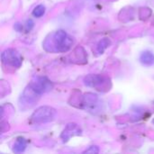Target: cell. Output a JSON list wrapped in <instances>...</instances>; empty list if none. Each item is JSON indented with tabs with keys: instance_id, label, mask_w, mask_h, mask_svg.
I'll return each instance as SVG.
<instances>
[{
	"instance_id": "9a60e30c",
	"label": "cell",
	"mask_w": 154,
	"mask_h": 154,
	"mask_svg": "<svg viewBox=\"0 0 154 154\" xmlns=\"http://www.w3.org/2000/svg\"><path fill=\"white\" fill-rule=\"evenodd\" d=\"M153 123H154V121H153Z\"/></svg>"
},
{
	"instance_id": "4fadbf2b",
	"label": "cell",
	"mask_w": 154,
	"mask_h": 154,
	"mask_svg": "<svg viewBox=\"0 0 154 154\" xmlns=\"http://www.w3.org/2000/svg\"><path fill=\"white\" fill-rule=\"evenodd\" d=\"M33 25H34V23L32 22V20L29 19L26 22V32H30L32 30V28L33 27Z\"/></svg>"
},
{
	"instance_id": "3957f363",
	"label": "cell",
	"mask_w": 154,
	"mask_h": 154,
	"mask_svg": "<svg viewBox=\"0 0 154 154\" xmlns=\"http://www.w3.org/2000/svg\"><path fill=\"white\" fill-rule=\"evenodd\" d=\"M40 94H38L31 85H29L22 94L20 99H19V106L21 109H28L33 106L38 99L40 98Z\"/></svg>"
},
{
	"instance_id": "8fae6325",
	"label": "cell",
	"mask_w": 154,
	"mask_h": 154,
	"mask_svg": "<svg viewBox=\"0 0 154 154\" xmlns=\"http://www.w3.org/2000/svg\"><path fill=\"white\" fill-rule=\"evenodd\" d=\"M44 13H45V6L43 5H39L32 10V15L37 18L42 16Z\"/></svg>"
},
{
	"instance_id": "ba28073f",
	"label": "cell",
	"mask_w": 154,
	"mask_h": 154,
	"mask_svg": "<svg viewBox=\"0 0 154 154\" xmlns=\"http://www.w3.org/2000/svg\"><path fill=\"white\" fill-rule=\"evenodd\" d=\"M140 61L143 65L146 67L152 66L154 64V54L150 51H145L141 53Z\"/></svg>"
},
{
	"instance_id": "5b68a950",
	"label": "cell",
	"mask_w": 154,
	"mask_h": 154,
	"mask_svg": "<svg viewBox=\"0 0 154 154\" xmlns=\"http://www.w3.org/2000/svg\"><path fill=\"white\" fill-rule=\"evenodd\" d=\"M32 88L40 95H42L46 92H49L52 89L53 84L51 80H49L45 77H38L36 80L31 84Z\"/></svg>"
},
{
	"instance_id": "6da1fadb",
	"label": "cell",
	"mask_w": 154,
	"mask_h": 154,
	"mask_svg": "<svg viewBox=\"0 0 154 154\" xmlns=\"http://www.w3.org/2000/svg\"><path fill=\"white\" fill-rule=\"evenodd\" d=\"M51 43L52 46L50 51L65 52L71 48L73 44V38L69 36L65 31L59 30L51 35Z\"/></svg>"
},
{
	"instance_id": "52a82bcc",
	"label": "cell",
	"mask_w": 154,
	"mask_h": 154,
	"mask_svg": "<svg viewBox=\"0 0 154 154\" xmlns=\"http://www.w3.org/2000/svg\"><path fill=\"white\" fill-rule=\"evenodd\" d=\"M81 134V130L80 128L78 126V125L76 124H69L66 127V129L63 131V133L61 134V138L63 139L64 142L69 141L72 136L75 135H79Z\"/></svg>"
},
{
	"instance_id": "9c48e42d",
	"label": "cell",
	"mask_w": 154,
	"mask_h": 154,
	"mask_svg": "<svg viewBox=\"0 0 154 154\" xmlns=\"http://www.w3.org/2000/svg\"><path fill=\"white\" fill-rule=\"evenodd\" d=\"M26 140L23 137H18L14 144L13 152L15 153H21L23 152L26 148Z\"/></svg>"
},
{
	"instance_id": "8992f818",
	"label": "cell",
	"mask_w": 154,
	"mask_h": 154,
	"mask_svg": "<svg viewBox=\"0 0 154 154\" xmlns=\"http://www.w3.org/2000/svg\"><path fill=\"white\" fill-rule=\"evenodd\" d=\"M106 82V79L102 75H88L84 79V83L88 87L99 88Z\"/></svg>"
},
{
	"instance_id": "7c38bea8",
	"label": "cell",
	"mask_w": 154,
	"mask_h": 154,
	"mask_svg": "<svg viewBox=\"0 0 154 154\" xmlns=\"http://www.w3.org/2000/svg\"><path fill=\"white\" fill-rule=\"evenodd\" d=\"M99 149L97 146H91L84 152V153H98Z\"/></svg>"
},
{
	"instance_id": "7a4b0ae2",
	"label": "cell",
	"mask_w": 154,
	"mask_h": 154,
	"mask_svg": "<svg viewBox=\"0 0 154 154\" xmlns=\"http://www.w3.org/2000/svg\"><path fill=\"white\" fill-rule=\"evenodd\" d=\"M56 110L51 106H41L33 112L31 116V120L36 124H42L48 123L52 121L56 116Z\"/></svg>"
},
{
	"instance_id": "277c9868",
	"label": "cell",
	"mask_w": 154,
	"mask_h": 154,
	"mask_svg": "<svg viewBox=\"0 0 154 154\" xmlns=\"http://www.w3.org/2000/svg\"><path fill=\"white\" fill-rule=\"evenodd\" d=\"M2 61L5 65L14 68H19L22 64V58L20 54L14 49H7L2 52Z\"/></svg>"
},
{
	"instance_id": "5bb4252c",
	"label": "cell",
	"mask_w": 154,
	"mask_h": 154,
	"mask_svg": "<svg viewBox=\"0 0 154 154\" xmlns=\"http://www.w3.org/2000/svg\"><path fill=\"white\" fill-rule=\"evenodd\" d=\"M14 28H15L18 32H20V31L22 30V26H21L19 23H15V24H14Z\"/></svg>"
},
{
	"instance_id": "30bf717a",
	"label": "cell",
	"mask_w": 154,
	"mask_h": 154,
	"mask_svg": "<svg viewBox=\"0 0 154 154\" xmlns=\"http://www.w3.org/2000/svg\"><path fill=\"white\" fill-rule=\"evenodd\" d=\"M110 43H111V42H110L109 39H107V38L102 39V40L98 42V44H97V51L98 53L102 54V53L108 48V46L110 45Z\"/></svg>"
}]
</instances>
